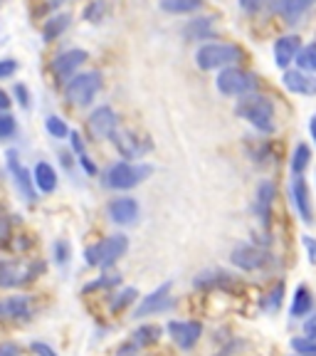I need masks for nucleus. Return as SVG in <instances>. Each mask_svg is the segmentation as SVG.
<instances>
[{"label": "nucleus", "mask_w": 316, "mask_h": 356, "mask_svg": "<svg viewBox=\"0 0 316 356\" xmlns=\"http://www.w3.org/2000/svg\"><path fill=\"white\" fill-rule=\"evenodd\" d=\"M235 114L242 117L244 122H250L257 131L262 134L274 131V104L267 97L257 95V92L240 97L238 104H235Z\"/></svg>", "instance_id": "obj_1"}, {"label": "nucleus", "mask_w": 316, "mask_h": 356, "mask_svg": "<svg viewBox=\"0 0 316 356\" xmlns=\"http://www.w3.org/2000/svg\"><path fill=\"white\" fill-rule=\"evenodd\" d=\"M244 57V50L230 42H208L195 52V65L200 70H225L235 67Z\"/></svg>", "instance_id": "obj_2"}, {"label": "nucleus", "mask_w": 316, "mask_h": 356, "mask_svg": "<svg viewBox=\"0 0 316 356\" xmlns=\"http://www.w3.org/2000/svg\"><path fill=\"white\" fill-rule=\"evenodd\" d=\"M153 173V168L149 163H128V161H119L111 163L104 173V184L114 191H128L133 186H139L141 181Z\"/></svg>", "instance_id": "obj_3"}, {"label": "nucleus", "mask_w": 316, "mask_h": 356, "mask_svg": "<svg viewBox=\"0 0 316 356\" xmlns=\"http://www.w3.org/2000/svg\"><path fill=\"white\" fill-rule=\"evenodd\" d=\"M44 273L42 262H30V260H6L0 262V287L3 289H15L22 284L33 282Z\"/></svg>", "instance_id": "obj_4"}, {"label": "nucleus", "mask_w": 316, "mask_h": 356, "mask_svg": "<svg viewBox=\"0 0 316 356\" xmlns=\"http://www.w3.org/2000/svg\"><path fill=\"white\" fill-rule=\"evenodd\" d=\"M126 250H128V238L117 233V235L104 238L101 243L92 245V248H87V250H84V260L92 267H111Z\"/></svg>", "instance_id": "obj_5"}, {"label": "nucleus", "mask_w": 316, "mask_h": 356, "mask_svg": "<svg viewBox=\"0 0 316 356\" xmlns=\"http://www.w3.org/2000/svg\"><path fill=\"white\" fill-rule=\"evenodd\" d=\"M215 87L225 97H244L257 89V74L240 70V67H225L217 72Z\"/></svg>", "instance_id": "obj_6"}, {"label": "nucleus", "mask_w": 316, "mask_h": 356, "mask_svg": "<svg viewBox=\"0 0 316 356\" xmlns=\"http://www.w3.org/2000/svg\"><path fill=\"white\" fill-rule=\"evenodd\" d=\"M99 89H101V74L99 72H79L67 82L65 97H67L69 104L87 106L89 102L97 97Z\"/></svg>", "instance_id": "obj_7"}, {"label": "nucleus", "mask_w": 316, "mask_h": 356, "mask_svg": "<svg viewBox=\"0 0 316 356\" xmlns=\"http://www.w3.org/2000/svg\"><path fill=\"white\" fill-rule=\"evenodd\" d=\"M6 163H8V171H10V178L15 181L17 191H20V195L28 200V203H35V200H38L35 178H33V173H30V168H25L20 163V156H17V151H8Z\"/></svg>", "instance_id": "obj_8"}, {"label": "nucleus", "mask_w": 316, "mask_h": 356, "mask_svg": "<svg viewBox=\"0 0 316 356\" xmlns=\"http://www.w3.org/2000/svg\"><path fill=\"white\" fill-rule=\"evenodd\" d=\"M230 260H233V265H238L240 270L255 273V270H262V267L269 262V252L262 250V248H257V245L240 243L233 250V255H230Z\"/></svg>", "instance_id": "obj_9"}, {"label": "nucleus", "mask_w": 316, "mask_h": 356, "mask_svg": "<svg viewBox=\"0 0 316 356\" xmlns=\"http://www.w3.org/2000/svg\"><path fill=\"white\" fill-rule=\"evenodd\" d=\"M119 129V117L111 106H99L89 114V131L94 139H111V134Z\"/></svg>", "instance_id": "obj_10"}, {"label": "nucleus", "mask_w": 316, "mask_h": 356, "mask_svg": "<svg viewBox=\"0 0 316 356\" xmlns=\"http://www.w3.org/2000/svg\"><path fill=\"white\" fill-rule=\"evenodd\" d=\"M87 57L89 55L84 50H67L62 55H57L55 62H52V72H55L57 82H69L74 77V72L87 62Z\"/></svg>", "instance_id": "obj_11"}, {"label": "nucleus", "mask_w": 316, "mask_h": 356, "mask_svg": "<svg viewBox=\"0 0 316 356\" xmlns=\"http://www.w3.org/2000/svg\"><path fill=\"white\" fill-rule=\"evenodd\" d=\"M171 282H163L158 289H153L149 297H144L136 309V317H149V314H158V312H166L173 305L171 300Z\"/></svg>", "instance_id": "obj_12"}, {"label": "nucleus", "mask_w": 316, "mask_h": 356, "mask_svg": "<svg viewBox=\"0 0 316 356\" xmlns=\"http://www.w3.org/2000/svg\"><path fill=\"white\" fill-rule=\"evenodd\" d=\"M111 139H114V146H117L119 154H122L124 159H141V156L149 151V141L139 139L133 131L117 129V131L111 134Z\"/></svg>", "instance_id": "obj_13"}, {"label": "nucleus", "mask_w": 316, "mask_h": 356, "mask_svg": "<svg viewBox=\"0 0 316 356\" xmlns=\"http://www.w3.org/2000/svg\"><path fill=\"white\" fill-rule=\"evenodd\" d=\"M282 84L292 95H301V97L316 95V74L304 72V70H287L282 74Z\"/></svg>", "instance_id": "obj_14"}, {"label": "nucleus", "mask_w": 316, "mask_h": 356, "mask_svg": "<svg viewBox=\"0 0 316 356\" xmlns=\"http://www.w3.org/2000/svg\"><path fill=\"white\" fill-rule=\"evenodd\" d=\"M168 334L181 349H193L203 334V327H200V322H176L173 319V322H168Z\"/></svg>", "instance_id": "obj_15"}, {"label": "nucleus", "mask_w": 316, "mask_h": 356, "mask_svg": "<svg viewBox=\"0 0 316 356\" xmlns=\"http://www.w3.org/2000/svg\"><path fill=\"white\" fill-rule=\"evenodd\" d=\"M299 50H301L299 35H284V38H279L277 42H274V65H277L279 70H287V67L297 60Z\"/></svg>", "instance_id": "obj_16"}, {"label": "nucleus", "mask_w": 316, "mask_h": 356, "mask_svg": "<svg viewBox=\"0 0 316 356\" xmlns=\"http://www.w3.org/2000/svg\"><path fill=\"white\" fill-rule=\"evenodd\" d=\"M106 213H109V218L114 222H119V225H131L136 218H139V203L133 198H128V195H122V198H114L106 206Z\"/></svg>", "instance_id": "obj_17"}, {"label": "nucleus", "mask_w": 316, "mask_h": 356, "mask_svg": "<svg viewBox=\"0 0 316 356\" xmlns=\"http://www.w3.org/2000/svg\"><path fill=\"white\" fill-rule=\"evenodd\" d=\"M292 200H294V208H297V213L301 216V220L314 222V211H311L309 188H306V181L301 176L292 178Z\"/></svg>", "instance_id": "obj_18"}, {"label": "nucleus", "mask_w": 316, "mask_h": 356, "mask_svg": "<svg viewBox=\"0 0 316 356\" xmlns=\"http://www.w3.org/2000/svg\"><path fill=\"white\" fill-rule=\"evenodd\" d=\"M30 314V297L28 295H13L0 300V322L10 319H22Z\"/></svg>", "instance_id": "obj_19"}, {"label": "nucleus", "mask_w": 316, "mask_h": 356, "mask_svg": "<svg viewBox=\"0 0 316 356\" xmlns=\"http://www.w3.org/2000/svg\"><path fill=\"white\" fill-rule=\"evenodd\" d=\"M272 203H274V186L269 181H262L255 193V213L262 220V225H269L272 218Z\"/></svg>", "instance_id": "obj_20"}, {"label": "nucleus", "mask_w": 316, "mask_h": 356, "mask_svg": "<svg viewBox=\"0 0 316 356\" xmlns=\"http://www.w3.org/2000/svg\"><path fill=\"white\" fill-rule=\"evenodd\" d=\"M314 3L316 0H277V3H274V10L282 15L284 22L292 25V22L299 20L309 8H314Z\"/></svg>", "instance_id": "obj_21"}, {"label": "nucleus", "mask_w": 316, "mask_h": 356, "mask_svg": "<svg viewBox=\"0 0 316 356\" xmlns=\"http://www.w3.org/2000/svg\"><path fill=\"white\" fill-rule=\"evenodd\" d=\"M161 332L163 329L158 327V324H144V327H139L131 334V341H128L126 349L136 351V349H144V346H149V344H156V341L161 339Z\"/></svg>", "instance_id": "obj_22"}, {"label": "nucleus", "mask_w": 316, "mask_h": 356, "mask_svg": "<svg viewBox=\"0 0 316 356\" xmlns=\"http://www.w3.org/2000/svg\"><path fill=\"white\" fill-rule=\"evenodd\" d=\"M33 178H35V188L40 193H52L57 188V171L50 166L47 161H40L33 171Z\"/></svg>", "instance_id": "obj_23"}, {"label": "nucleus", "mask_w": 316, "mask_h": 356, "mask_svg": "<svg viewBox=\"0 0 316 356\" xmlns=\"http://www.w3.org/2000/svg\"><path fill=\"white\" fill-rule=\"evenodd\" d=\"M314 307V300H311V292L306 284H299L294 292V300H292V317H306Z\"/></svg>", "instance_id": "obj_24"}, {"label": "nucleus", "mask_w": 316, "mask_h": 356, "mask_svg": "<svg viewBox=\"0 0 316 356\" xmlns=\"http://www.w3.org/2000/svg\"><path fill=\"white\" fill-rule=\"evenodd\" d=\"M69 20H72V17L65 13V15H55V17H50V20L44 22V28H42L44 42H55V40L60 38L67 28H69Z\"/></svg>", "instance_id": "obj_25"}, {"label": "nucleus", "mask_w": 316, "mask_h": 356, "mask_svg": "<svg viewBox=\"0 0 316 356\" xmlns=\"http://www.w3.org/2000/svg\"><path fill=\"white\" fill-rule=\"evenodd\" d=\"M185 40H206L213 35V17H200V20H190L183 30Z\"/></svg>", "instance_id": "obj_26"}, {"label": "nucleus", "mask_w": 316, "mask_h": 356, "mask_svg": "<svg viewBox=\"0 0 316 356\" xmlns=\"http://www.w3.org/2000/svg\"><path fill=\"white\" fill-rule=\"evenodd\" d=\"M203 6V0H161V10L171 13V15H183V13H193Z\"/></svg>", "instance_id": "obj_27"}, {"label": "nucleus", "mask_w": 316, "mask_h": 356, "mask_svg": "<svg viewBox=\"0 0 316 356\" xmlns=\"http://www.w3.org/2000/svg\"><path fill=\"white\" fill-rule=\"evenodd\" d=\"M294 62L299 65V70L316 74V42H314V44H306V47H301L299 55H297V60H294Z\"/></svg>", "instance_id": "obj_28"}, {"label": "nucleus", "mask_w": 316, "mask_h": 356, "mask_svg": "<svg viewBox=\"0 0 316 356\" xmlns=\"http://www.w3.org/2000/svg\"><path fill=\"white\" fill-rule=\"evenodd\" d=\"M309 159H311V151L306 144H299L294 149V154H292V173L294 176H301L304 173V168L309 166Z\"/></svg>", "instance_id": "obj_29"}, {"label": "nucleus", "mask_w": 316, "mask_h": 356, "mask_svg": "<svg viewBox=\"0 0 316 356\" xmlns=\"http://www.w3.org/2000/svg\"><path fill=\"white\" fill-rule=\"evenodd\" d=\"M136 295H139V292H136V289L133 287H126V289H122V292H119V295H114V300H111V312H122V309H126L128 305H131L133 300H136Z\"/></svg>", "instance_id": "obj_30"}, {"label": "nucleus", "mask_w": 316, "mask_h": 356, "mask_svg": "<svg viewBox=\"0 0 316 356\" xmlns=\"http://www.w3.org/2000/svg\"><path fill=\"white\" fill-rule=\"evenodd\" d=\"M44 127H47L50 136H55V139H65V136H69V127H67L65 119H60V117H47Z\"/></svg>", "instance_id": "obj_31"}, {"label": "nucleus", "mask_w": 316, "mask_h": 356, "mask_svg": "<svg viewBox=\"0 0 316 356\" xmlns=\"http://www.w3.org/2000/svg\"><path fill=\"white\" fill-rule=\"evenodd\" d=\"M15 129H17V124H15V117L13 114H0V141H6V139H10L13 134H15Z\"/></svg>", "instance_id": "obj_32"}, {"label": "nucleus", "mask_w": 316, "mask_h": 356, "mask_svg": "<svg viewBox=\"0 0 316 356\" xmlns=\"http://www.w3.org/2000/svg\"><path fill=\"white\" fill-rule=\"evenodd\" d=\"M104 10H106L104 0H92V3L87 6V10H84V17H87L89 22H99L101 15H104Z\"/></svg>", "instance_id": "obj_33"}, {"label": "nucleus", "mask_w": 316, "mask_h": 356, "mask_svg": "<svg viewBox=\"0 0 316 356\" xmlns=\"http://www.w3.org/2000/svg\"><path fill=\"white\" fill-rule=\"evenodd\" d=\"M122 282V275H104L101 280H97V282H92V284H87L84 287V292H92V289H104V287H114V284H119Z\"/></svg>", "instance_id": "obj_34"}, {"label": "nucleus", "mask_w": 316, "mask_h": 356, "mask_svg": "<svg viewBox=\"0 0 316 356\" xmlns=\"http://www.w3.org/2000/svg\"><path fill=\"white\" fill-rule=\"evenodd\" d=\"M52 250H55L57 265H65V262L69 260V255H72V248H69V243H67V240H57V243L52 245Z\"/></svg>", "instance_id": "obj_35"}, {"label": "nucleus", "mask_w": 316, "mask_h": 356, "mask_svg": "<svg viewBox=\"0 0 316 356\" xmlns=\"http://www.w3.org/2000/svg\"><path fill=\"white\" fill-rule=\"evenodd\" d=\"M292 349H297L299 354H316V339H311V337L292 339Z\"/></svg>", "instance_id": "obj_36"}, {"label": "nucleus", "mask_w": 316, "mask_h": 356, "mask_svg": "<svg viewBox=\"0 0 316 356\" xmlns=\"http://www.w3.org/2000/svg\"><path fill=\"white\" fill-rule=\"evenodd\" d=\"M17 72V62L15 60H0V79H10Z\"/></svg>", "instance_id": "obj_37"}, {"label": "nucleus", "mask_w": 316, "mask_h": 356, "mask_svg": "<svg viewBox=\"0 0 316 356\" xmlns=\"http://www.w3.org/2000/svg\"><path fill=\"white\" fill-rule=\"evenodd\" d=\"M13 92H15V99H17V104H20L22 109H28V106H30V95H28V87H25V84H15V89H13Z\"/></svg>", "instance_id": "obj_38"}, {"label": "nucleus", "mask_w": 316, "mask_h": 356, "mask_svg": "<svg viewBox=\"0 0 316 356\" xmlns=\"http://www.w3.org/2000/svg\"><path fill=\"white\" fill-rule=\"evenodd\" d=\"M30 349H33L35 356H57V351L52 349L50 344H44V341H33V344H30Z\"/></svg>", "instance_id": "obj_39"}, {"label": "nucleus", "mask_w": 316, "mask_h": 356, "mask_svg": "<svg viewBox=\"0 0 316 356\" xmlns=\"http://www.w3.org/2000/svg\"><path fill=\"white\" fill-rule=\"evenodd\" d=\"M267 3H269V0H240V8H242L244 13H257V10H262Z\"/></svg>", "instance_id": "obj_40"}, {"label": "nucleus", "mask_w": 316, "mask_h": 356, "mask_svg": "<svg viewBox=\"0 0 316 356\" xmlns=\"http://www.w3.org/2000/svg\"><path fill=\"white\" fill-rule=\"evenodd\" d=\"M282 292H284V287L279 284L272 295H269V300H267V309H279V305H282Z\"/></svg>", "instance_id": "obj_41"}, {"label": "nucleus", "mask_w": 316, "mask_h": 356, "mask_svg": "<svg viewBox=\"0 0 316 356\" xmlns=\"http://www.w3.org/2000/svg\"><path fill=\"white\" fill-rule=\"evenodd\" d=\"M69 141H72V149H74V154H77V156L87 154V151H84V139L79 136V131H69Z\"/></svg>", "instance_id": "obj_42"}, {"label": "nucleus", "mask_w": 316, "mask_h": 356, "mask_svg": "<svg viewBox=\"0 0 316 356\" xmlns=\"http://www.w3.org/2000/svg\"><path fill=\"white\" fill-rule=\"evenodd\" d=\"M301 243H304L306 252H309V260L316 265V240L311 238V235H301Z\"/></svg>", "instance_id": "obj_43"}, {"label": "nucleus", "mask_w": 316, "mask_h": 356, "mask_svg": "<svg viewBox=\"0 0 316 356\" xmlns=\"http://www.w3.org/2000/svg\"><path fill=\"white\" fill-rule=\"evenodd\" d=\"M79 163H82V168H84V171L89 173V176H94V173H97V166H94V161H92V159H89L87 154H82V156H79Z\"/></svg>", "instance_id": "obj_44"}, {"label": "nucleus", "mask_w": 316, "mask_h": 356, "mask_svg": "<svg viewBox=\"0 0 316 356\" xmlns=\"http://www.w3.org/2000/svg\"><path fill=\"white\" fill-rule=\"evenodd\" d=\"M17 354H20V349H17V344H13V341L0 344V356H17Z\"/></svg>", "instance_id": "obj_45"}, {"label": "nucleus", "mask_w": 316, "mask_h": 356, "mask_svg": "<svg viewBox=\"0 0 316 356\" xmlns=\"http://www.w3.org/2000/svg\"><path fill=\"white\" fill-rule=\"evenodd\" d=\"M304 332H306V337H311V339H316V314L309 319V322H306Z\"/></svg>", "instance_id": "obj_46"}, {"label": "nucleus", "mask_w": 316, "mask_h": 356, "mask_svg": "<svg viewBox=\"0 0 316 356\" xmlns=\"http://www.w3.org/2000/svg\"><path fill=\"white\" fill-rule=\"evenodd\" d=\"M6 109H10V97H8L6 92L0 89V114H3Z\"/></svg>", "instance_id": "obj_47"}, {"label": "nucleus", "mask_w": 316, "mask_h": 356, "mask_svg": "<svg viewBox=\"0 0 316 356\" xmlns=\"http://www.w3.org/2000/svg\"><path fill=\"white\" fill-rule=\"evenodd\" d=\"M309 131H311V139L316 141V114L311 117V122H309Z\"/></svg>", "instance_id": "obj_48"}, {"label": "nucleus", "mask_w": 316, "mask_h": 356, "mask_svg": "<svg viewBox=\"0 0 316 356\" xmlns=\"http://www.w3.org/2000/svg\"><path fill=\"white\" fill-rule=\"evenodd\" d=\"M299 356H316V354H299Z\"/></svg>", "instance_id": "obj_49"}]
</instances>
